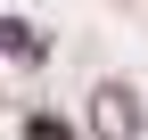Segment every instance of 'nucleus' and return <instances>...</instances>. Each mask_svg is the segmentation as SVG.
Segmentation results:
<instances>
[{
  "instance_id": "f257e3e1",
  "label": "nucleus",
  "mask_w": 148,
  "mask_h": 140,
  "mask_svg": "<svg viewBox=\"0 0 148 140\" xmlns=\"http://www.w3.org/2000/svg\"><path fill=\"white\" fill-rule=\"evenodd\" d=\"M90 115H99V132H107V140H132V124H140V107H132V91H115V82H107V91L90 99Z\"/></svg>"
},
{
  "instance_id": "f03ea898",
  "label": "nucleus",
  "mask_w": 148,
  "mask_h": 140,
  "mask_svg": "<svg viewBox=\"0 0 148 140\" xmlns=\"http://www.w3.org/2000/svg\"><path fill=\"white\" fill-rule=\"evenodd\" d=\"M0 49H8V58H41V41H33L16 16H0Z\"/></svg>"
},
{
  "instance_id": "7ed1b4c3",
  "label": "nucleus",
  "mask_w": 148,
  "mask_h": 140,
  "mask_svg": "<svg viewBox=\"0 0 148 140\" xmlns=\"http://www.w3.org/2000/svg\"><path fill=\"white\" fill-rule=\"evenodd\" d=\"M25 140H74V132L58 124V115H33V124H25Z\"/></svg>"
}]
</instances>
